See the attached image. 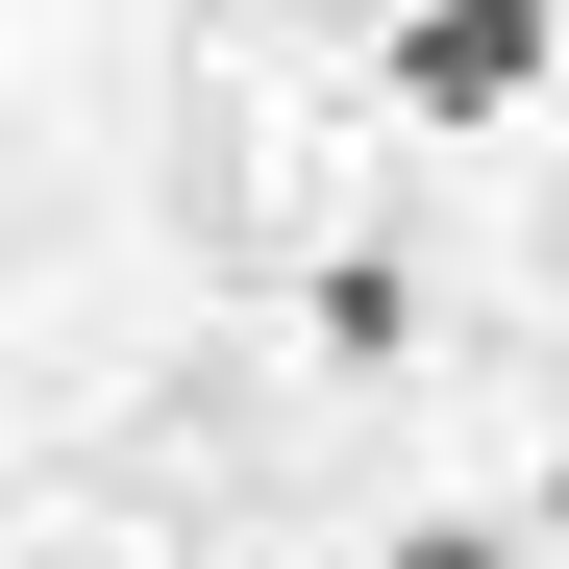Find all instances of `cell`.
Listing matches in <instances>:
<instances>
[{
	"instance_id": "3957f363",
	"label": "cell",
	"mask_w": 569,
	"mask_h": 569,
	"mask_svg": "<svg viewBox=\"0 0 569 569\" xmlns=\"http://www.w3.org/2000/svg\"><path fill=\"white\" fill-rule=\"evenodd\" d=\"M545 520H569V470H545Z\"/></svg>"
},
{
	"instance_id": "277c9868",
	"label": "cell",
	"mask_w": 569,
	"mask_h": 569,
	"mask_svg": "<svg viewBox=\"0 0 569 569\" xmlns=\"http://www.w3.org/2000/svg\"><path fill=\"white\" fill-rule=\"evenodd\" d=\"M371 26H397V0H371Z\"/></svg>"
},
{
	"instance_id": "7a4b0ae2",
	"label": "cell",
	"mask_w": 569,
	"mask_h": 569,
	"mask_svg": "<svg viewBox=\"0 0 569 569\" xmlns=\"http://www.w3.org/2000/svg\"><path fill=\"white\" fill-rule=\"evenodd\" d=\"M371 569H520L496 520H397V545H371Z\"/></svg>"
},
{
	"instance_id": "6da1fadb",
	"label": "cell",
	"mask_w": 569,
	"mask_h": 569,
	"mask_svg": "<svg viewBox=\"0 0 569 569\" xmlns=\"http://www.w3.org/2000/svg\"><path fill=\"white\" fill-rule=\"evenodd\" d=\"M371 50H397L421 124H520V100H545V0H397Z\"/></svg>"
}]
</instances>
